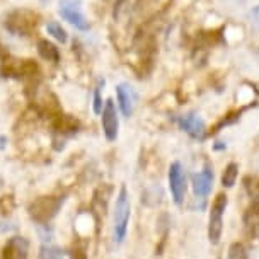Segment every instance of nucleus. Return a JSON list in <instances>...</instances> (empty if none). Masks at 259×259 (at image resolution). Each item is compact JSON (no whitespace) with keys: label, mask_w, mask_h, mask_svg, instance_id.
<instances>
[{"label":"nucleus","mask_w":259,"mask_h":259,"mask_svg":"<svg viewBox=\"0 0 259 259\" xmlns=\"http://www.w3.org/2000/svg\"><path fill=\"white\" fill-rule=\"evenodd\" d=\"M65 200H67L65 194L62 196L60 194L58 196H39L34 201H31V205L27 206V213H29L31 220L38 225H46L58 215Z\"/></svg>","instance_id":"f257e3e1"},{"label":"nucleus","mask_w":259,"mask_h":259,"mask_svg":"<svg viewBox=\"0 0 259 259\" xmlns=\"http://www.w3.org/2000/svg\"><path fill=\"white\" fill-rule=\"evenodd\" d=\"M130 215H132L130 194H128V189L121 186L116 196V205H114V213H113V234H114V240H116L118 244H121L124 237H126Z\"/></svg>","instance_id":"f03ea898"},{"label":"nucleus","mask_w":259,"mask_h":259,"mask_svg":"<svg viewBox=\"0 0 259 259\" xmlns=\"http://www.w3.org/2000/svg\"><path fill=\"white\" fill-rule=\"evenodd\" d=\"M39 16L27 9H17L11 12L6 19V27L16 36H29L38 27Z\"/></svg>","instance_id":"7ed1b4c3"},{"label":"nucleus","mask_w":259,"mask_h":259,"mask_svg":"<svg viewBox=\"0 0 259 259\" xmlns=\"http://www.w3.org/2000/svg\"><path fill=\"white\" fill-rule=\"evenodd\" d=\"M229 205V198L225 193L217 194L210 208V220H208V239L211 244H219L224 232V213Z\"/></svg>","instance_id":"20e7f679"},{"label":"nucleus","mask_w":259,"mask_h":259,"mask_svg":"<svg viewBox=\"0 0 259 259\" xmlns=\"http://www.w3.org/2000/svg\"><path fill=\"white\" fill-rule=\"evenodd\" d=\"M58 14L62 16V19L70 22L73 27L80 31H87L91 27L89 21L82 12L80 0H60L58 2Z\"/></svg>","instance_id":"39448f33"},{"label":"nucleus","mask_w":259,"mask_h":259,"mask_svg":"<svg viewBox=\"0 0 259 259\" xmlns=\"http://www.w3.org/2000/svg\"><path fill=\"white\" fill-rule=\"evenodd\" d=\"M169 189L170 194H172V200L176 205H181L184 201V196H186V174H184V169L179 162H172L169 167Z\"/></svg>","instance_id":"423d86ee"},{"label":"nucleus","mask_w":259,"mask_h":259,"mask_svg":"<svg viewBox=\"0 0 259 259\" xmlns=\"http://www.w3.org/2000/svg\"><path fill=\"white\" fill-rule=\"evenodd\" d=\"M101 121H103V132L108 142H114L118 138L119 132V118L118 109L113 99H108L104 103L103 113H101Z\"/></svg>","instance_id":"0eeeda50"},{"label":"nucleus","mask_w":259,"mask_h":259,"mask_svg":"<svg viewBox=\"0 0 259 259\" xmlns=\"http://www.w3.org/2000/svg\"><path fill=\"white\" fill-rule=\"evenodd\" d=\"M29 256V242L21 235L7 239L2 251V259H27Z\"/></svg>","instance_id":"6e6552de"},{"label":"nucleus","mask_w":259,"mask_h":259,"mask_svg":"<svg viewBox=\"0 0 259 259\" xmlns=\"http://www.w3.org/2000/svg\"><path fill=\"white\" fill-rule=\"evenodd\" d=\"M178 124L183 132H186L191 138H198V140H201L206 133L205 121H203L200 116H196V114H184V116H179Z\"/></svg>","instance_id":"1a4fd4ad"},{"label":"nucleus","mask_w":259,"mask_h":259,"mask_svg":"<svg viewBox=\"0 0 259 259\" xmlns=\"http://www.w3.org/2000/svg\"><path fill=\"white\" fill-rule=\"evenodd\" d=\"M116 96H118V106L121 114L124 118H130L133 114V111H135V101H137V94L133 91V87H130L128 84H118Z\"/></svg>","instance_id":"9d476101"},{"label":"nucleus","mask_w":259,"mask_h":259,"mask_svg":"<svg viewBox=\"0 0 259 259\" xmlns=\"http://www.w3.org/2000/svg\"><path fill=\"white\" fill-rule=\"evenodd\" d=\"M193 191L198 198H206L213 188V170L210 167H205L201 172L193 174Z\"/></svg>","instance_id":"9b49d317"},{"label":"nucleus","mask_w":259,"mask_h":259,"mask_svg":"<svg viewBox=\"0 0 259 259\" xmlns=\"http://www.w3.org/2000/svg\"><path fill=\"white\" fill-rule=\"evenodd\" d=\"M244 229L247 230L249 234L254 235L259 230V201H252L249 208L244 213Z\"/></svg>","instance_id":"f8f14e48"},{"label":"nucleus","mask_w":259,"mask_h":259,"mask_svg":"<svg viewBox=\"0 0 259 259\" xmlns=\"http://www.w3.org/2000/svg\"><path fill=\"white\" fill-rule=\"evenodd\" d=\"M38 53L46 62H53V63L60 62V50L57 48V45L52 43L50 39L38 41Z\"/></svg>","instance_id":"ddd939ff"},{"label":"nucleus","mask_w":259,"mask_h":259,"mask_svg":"<svg viewBox=\"0 0 259 259\" xmlns=\"http://www.w3.org/2000/svg\"><path fill=\"white\" fill-rule=\"evenodd\" d=\"M55 126V132L57 133H62V135H72V133H75L78 130V121L77 119H73L72 116H63V114H60L57 116L53 123Z\"/></svg>","instance_id":"4468645a"},{"label":"nucleus","mask_w":259,"mask_h":259,"mask_svg":"<svg viewBox=\"0 0 259 259\" xmlns=\"http://www.w3.org/2000/svg\"><path fill=\"white\" fill-rule=\"evenodd\" d=\"M239 176V165L235 162H230L227 164V167L222 172V186L224 188H234L235 181H237Z\"/></svg>","instance_id":"2eb2a0df"},{"label":"nucleus","mask_w":259,"mask_h":259,"mask_svg":"<svg viewBox=\"0 0 259 259\" xmlns=\"http://www.w3.org/2000/svg\"><path fill=\"white\" fill-rule=\"evenodd\" d=\"M46 31H48V34L57 39L58 43L65 45L68 41V32L65 31V27H62V24L57 21H50L48 24H46Z\"/></svg>","instance_id":"dca6fc26"},{"label":"nucleus","mask_w":259,"mask_h":259,"mask_svg":"<svg viewBox=\"0 0 259 259\" xmlns=\"http://www.w3.org/2000/svg\"><path fill=\"white\" fill-rule=\"evenodd\" d=\"M242 183L249 198L252 201H259V176H246Z\"/></svg>","instance_id":"f3484780"},{"label":"nucleus","mask_w":259,"mask_h":259,"mask_svg":"<svg viewBox=\"0 0 259 259\" xmlns=\"http://www.w3.org/2000/svg\"><path fill=\"white\" fill-rule=\"evenodd\" d=\"M227 259H249L246 246H244V244H240V242H234L232 246L229 247Z\"/></svg>","instance_id":"a211bd4d"},{"label":"nucleus","mask_w":259,"mask_h":259,"mask_svg":"<svg viewBox=\"0 0 259 259\" xmlns=\"http://www.w3.org/2000/svg\"><path fill=\"white\" fill-rule=\"evenodd\" d=\"M39 259H65V256L58 247L43 246L39 249Z\"/></svg>","instance_id":"6ab92c4d"},{"label":"nucleus","mask_w":259,"mask_h":259,"mask_svg":"<svg viewBox=\"0 0 259 259\" xmlns=\"http://www.w3.org/2000/svg\"><path fill=\"white\" fill-rule=\"evenodd\" d=\"M103 108H104V104H103V97H101V89L97 87L94 91V113L101 114L103 113Z\"/></svg>","instance_id":"aec40b11"},{"label":"nucleus","mask_w":259,"mask_h":259,"mask_svg":"<svg viewBox=\"0 0 259 259\" xmlns=\"http://www.w3.org/2000/svg\"><path fill=\"white\" fill-rule=\"evenodd\" d=\"M70 259H87V254L82 247H75L70 252Z\"/></svg>","instance_id":"412c9836"},{"label":"nucleus","mask_w":259,"mask_h":259,"mask_svg":"<svg viewBox=\"0 0 259 259\" xmlns=\"http://www.w3.org/2000/svg\"><path fill=\"white\" fill-rule=\"evenodd\" d=\"M249 16H251V19H252V24L259 29V6L254 7L252 11H251V14H249Z\"/></svg>","instance_id":"4be33fe9"},{"label":"nucleus","mask_w":259,"mask_h":259,"mask_svg":"<svg viewBox=\"0 0 259 259\" xmlns=\"http://www.w3.org/2000/svg\"><path fill=\"white\" fill-rule=\"evenodd\" d=\"M123 2L124 0H116V4H114V19H116V17L119 16V11H121V6H123Z\"/></svg>","instance_id":"5701e85b"}]
</instances>
